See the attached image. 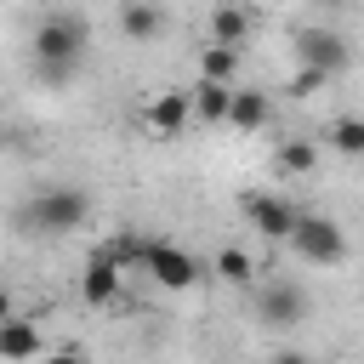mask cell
I'll return each instance as SVG.
<instances>
[{
  "instance_id": "cell-14",
  "label": "cell",
  "mask_w": 364,
  "mask_h": 364,
  "mask_svg": "<svg viewBox=\"0 0 364 364\" xmlns=\"http://www.w3.org/2000/svg\"><path fill=\"white\" fill-rule=\"evenodd\" d=\"M102 250H108V262H114L119 273H136V267H142V256H148V233H142V228H119Z\"/></svg>"
},
{
  "instance_id": "cell-17",
  "label": "cell",
  "mask_w": 364,
  "mask_h": 364,
  "mask_svg": "<svg viewBox=\"0 0 364 364\" xmlns=\"http://www.w3.org/2000/svg\"><path fill=\"white\" fill-rule=\"evenodd\" d=\"M324 142H330L336 154H347V159H358V154H364V119H358V114H341V119H330V131H324Z\"/></svg>"
},
{
  "instance_id": "cell-20",
  "label": "cell",
  "mask_w": 364,
  "mask_h": 364,
  "mask_svg": "<svg viewBox=\"0 0 364 364\" xmlns=\"http://www.w3.org/2000/svg\"><path fill=\"white\" fill-rule=\"evenodd\" d=\"M324 85H330V80H324V74H318V68H296V74H290V85H284V91H290V97H313V91H324Z\"/></svg>"
},
{
  "instance_id": "cell-11",
  "label": "cell",
  "mask_w": 364,
  "mask_h": 364,
  "mask_svg": "<svg viewBox=\"0 0 364 364\" xmlns=\"http://www.w3.org/2000/svg\"><path fill=\"white\" fill-rule=\"evenodd\" d=\"M40 353H46V341H40L34 318H6L0 324V358L6 364H34Z\"/></svg>"
},
{
  "instance_id": "cell-5",
  "label": "cell",
  "mask_w": 364,
  "mask_h": 364,
  "mask_svg": "<svg viewBox=\"0 0 364 364\" xmlns=\"http://www.w3.org/2000/svg\"><path fill=\"white\" fill-rule=\"evenodd\" d=\"M296 57H301V68H318V74L330 80V74L347 68L353 51H347V40H341L336 28H301V34H296Z\"/></svg>"
},
{
  "instance_id": "cell-16",
  "label": "cell",
  "mask_w": 364,
  "mask_h": 364,
  "mask_svg": "<svg viewBox=\"0 0 364 364\" xmlns=\"http://www.w3.org/2000/svg\"><path fill=\"white\" fill-rule=\"evenodd\" d=\"M188 97H193V119H199V125H228V97H233L228 85H205V80H199Z\"/></svg>"
},
{
  "instance_id": "cell-21",
  "label": "cell",
  "mask_w": 364,
  "mask_h": 364,
  "mask_svg": "<svg viewBox=\"0 0 364 364\" xmlns=\"http://www.w3.org/2000/svg\"><path fill=\"white\" fill-rule=\"evenodd\" d=\"M267 364H313V358H307V353H296V347H279Z\"/></svg>"
},
{
  "instance_id": "cell-22",
  "label": "cell",
  "mask_w": 364,
  "mask_h": 364,
  "mask_svg": "<svg viewBox=\"0 0 364 364\" xmlns=\"http://www.w3.org/2000/svg\"><path fill=\"white\" fill-rule=\"evenodd\" d=\"M6 318H17V307H11V290L0 284V324H6Z\"/></svg>"
},
{
  "instance_id": "cell-9",
  "label": "cell",
  "mask_w": 364,
  "mask_h": 364,
  "mask_svg": "<svg viewBox=\"0 0 364 364\" xmlns=\"http://www.w3.org/2000/svg\"><path fill=\"white\" fill-rule=\"evenodd\" d=\"M119 284H125V273L108 262V250L97 245L91 256H85V273H80V296L91 301V307H108V301H119Z\"/></svg>"
},
{
  "instance_id": "cell-7",
  "label": "cell",
  "mask_w": 364,
  "mask_h": 364,
  "mask_svg": "<svg viewBox=\"0 0 364 364\" xmlns=\"http://www.w3.org/2000/svg\"><path fill=\"white\" fill-rule=\"evenodd\" d=\"M193 119V97L182 91V85H165V91H154L148 97V108H142V125L154 131V136H182V125Z\"/></svg>"
},
{
  "instance_id": "cell-1",
  "label": "cell",
  "mask_w": 364,
  "mask_h": 364,
  "mask_svg": "<svg viewBox=\"0 0 364 364\" xmlns=\"http://www.w3.org/2000/svg\"><path fill=\"white\" fill-rule=\"evenodd\" d=\"M28 46H34L40 80H46V85H63V80L80 74L91 34H85V17H80V11H46V17L34 23V40H28Z\"/></svg>"
},
{
  "instance_id": "cell-10",
  "label": "cell",
  "mask_w": 364,
  "mask_h": 364,
  "mask_svg": "<svg viewBox=\"0 0 364 364\" xmlns=\"http://www.w3.org/2000/svg\"><path fill=\"white\" fill-rule=\"evenodd\" d=\"M228 125L245 131V136L267 131V125H273V97H267V91H250V85H233V97H228Z\"/></svg>"
},
{
  "instance_id": "cell-19",
  "label": "cell",
  "mask_w": 364,
  "mask_h": 364,
  "mask_svg": "<svg viewBox=\"0 0 364 364\" xmlns=\"http://www.w3.org/2000/svg\"><path fill=\"white\" fill-rule=\"evenodd\" d=\"M216 279H228V284H250L256 279V262H250V250H239V245H228V250H216Z\"/></svg>"
},
{
  "instance_id": "cell-23",
  "label": "cell",
  "mask_w": 364,
  "mask_h": 364,
  "mask_svg": "<svg viewBox=\"0 0 364 364\" xmlns=\"http://www.w3.org/2000/svg\"><path fill=\"white\" fill-rule=\"evenodd\" d=\"M40 364H85V358H80V353H46Z\"/></svg>"
},
{
  "instance_id": "cell-12",
  "label": "cell",
  "mask_w": 364,
  "mask_h": 364,
  "mask_svg": "<svg viewBox=\"0 0 364 364\" xmlns=\"http://www.w3.org/2000/svg\"><path fill=\"white\" fill-rule=\"evenodd\" d=\"M250 28H256V17H250L245 6H216V11H210V46L239 51V46L250 40Z\"/></svg>"
},
{
  "instance_id": "cell-8",
  "label": "cell",
  "mask_w": 364,
  "mask_h": 364,
  "mask_svg": "<svg viewBox=\"0 0 364 364\" xmlns=\"http://www.w3.org/2000/svg\"><path fill=\"white\" fill-rule=\"evenodd\" d=\"M245 216H250V228H256L262 239H290L296 222H301V210H296L290 199H279V193H250V199H245Z\"/></svg>"
},
{
  "instance_id": "cell-2",
  "label": "cell",
  "mask_w": 364,
  "mask_h": 364,
  "mask_svg": "<svg viewBox=\"0 0 364 364\" xmlns=\"http://www.w3.org/2000/svg\"><path fill=\"white\" fill-rule=\"evenodd\" d=\"M85 216H91V199L80 193V188H40L28 205H23V228L28 233H51V239H63V233H74V228H85Z\"/></svg>"
},
{
  "instance_id": "cell-18",
  "label": "cell",
  "mask_w": 364,
  "mask_h": 364,
  "mask_svg": "<svg viewBox=\"0 0 364 364\" xmlns=\"http://www.w3.org/2000/svg\"><path fill=\"white\" fill-rule=\"evenodd\" d=\"M273 165H279L284 176H307V171L318 165V148H313V142H301V136H290V142H279Z\"/></svg>"
},
{
  "instance_id": "cell-4",
  "label": "cell",
  "mask_w": 364,
  "mask_h": 364,
  "mask_svg": "<svg viewBox=\"0 0 364 364\" xmlns=\"http://www.w3.org/2000/svg\"><path fill=\"white\" fill-rule=\"evenodd\" d=\"M284 245H290L301 262H313V267H336V262L347 256V233H341L330 216H301Z\"/></svg>"
},
{
  "instance_id": "cell-6",
  "label": "cell",
  "mask_w": 364,
  "mask_h": 364,
  "mask_svg": "<svg viewBox=\"0 0 364 364\" xmlns=\"http://www.w3.org/2000/svg\"><path fill=\"white\" fill-rule=\"evenodd\" d=\"M256 313H262V324H267V330H296V324L307 318V290H301V284H290V279H273V284L262 290Z\"/></svg>"
},
{
  "instance_id": "cell-24",
  "label": "cell",
  "mask_w": 364,
  "mask_h": 364,
  "mask_svg": "<svg viewBox=\"0 0 364 364\" xmlns=\"http://www.w3.org/2000/svg\"><path fill=\"white\" fill-rule=\"evenodd\" d=\"M0 148H6V125H0Z\"/></svg>"
},
{
  "instance_id": "cell-13",
  "label": "cell",
  "mask_w": 364,
  "mask_h": 364,
  "mask_svg": "<svg viewBox=\"0 0 364 364\" xmlns=\"http://www.w3.org/2000/svg\"><path fill=\"white\" fill-rule=\"evenodd\" d=\"M114 23H119V34H125V40H154V34H165V11H159V6H148V0L119 6V11H114Z\"/></svg>"
},
{
  "instance_id": "cell-3",
  "label": "cell",
  "mask_w": 364,
  "mask_h": 364,
  "mask_svg": "<svg viewBox=\"0 0 364 364\" xmlns=\"http://www.w3.org/2000/svg\"><path fill=\"white\" fill-rule=\"evenodd\" d=\"M142 273L159 284V290H193L205 279V262L171 239H148V256H142Z\"/></svg>"
},
{
  "instance_id": "cell-15",
  "label": "cell",
  "mask_w": 364,
  "mask_h": 364,
  "mask_svg": "<svg viewBox=\"0 0 364 364\" xmlns=\"http://www.w3.org/2000/svg\"><path fill=\"white\" fill-rule=\"evenodd\" d=\"M199 80L233 91V80H239V51H228V46H205V51H199Z\"/></svg>"
}]
</instances>
